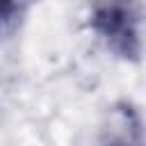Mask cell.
Listing matches in <instances>:
<instances>
[{"label":"cell","instance_id":"cell-1","mask_svg":"<svg viewBox=\"0 0 146 146\" xmlns=\"http://www.w3.org/2000/svg\"><path fill=\"white\" fill-rule=\"evenodd\" d=\"M91 30L121 59L141 57V5L139 0H94Z\"/></svg>","mask_w":146,"mask_h":146},{"label":"cell","instance_id":"cell-2","mask_svg":"<svg viewBox=\"0 0 146 146\" xmlns=\"http://www.w3.org/2000/svg\"><path fill=\"white\" fill-rule=\"evenodd\" d=\"M103 146H141V121L132 105H119L110 112Z\"/></svg>","mask_w":146,"mask_h":146},{"label":"cell","instance_id":"cell-3","mask_svg":"<svg viewBox=\"0 0 146 146\" xmlns=\"http://www.w3.org/2000/svg\"><path fill=\"white\" fill-rule=\"evenodd\" d=\"M16 11H18V0H0V25L11 23Z\"/></svg>","mask_w":146,"mask_h":146}]
</instances>
